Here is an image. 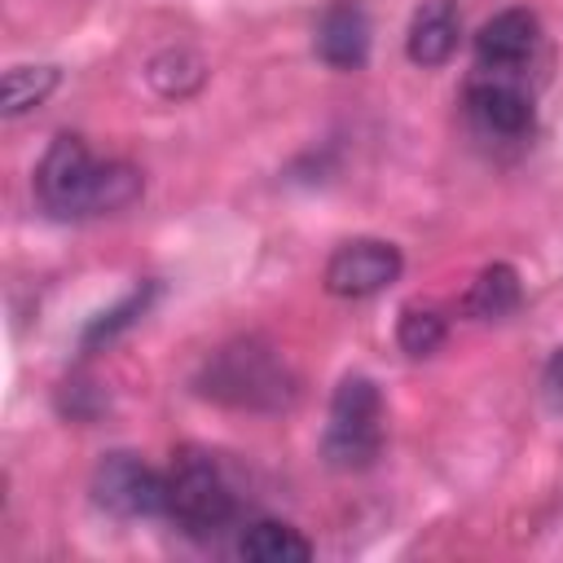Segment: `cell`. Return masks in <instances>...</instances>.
Here are the masks:
<instances>
[{"label": "cell", "instance_id": "6da1fadb", "mask_svg": "<svg viewBox=\"0 0 563 563\" xmlns=\"http://www.w3.org/2000/svg\"><path fill=\"white\" fill-rule=\"evenodd\" d=\"M145 180L123 158H97L84 136L57 132L35 167V198L57 220L114 216L141 198Z\"/></svg>", "mask_w": 563, "mask_h": 563}, {"label": "cell", "instance_id": "7a4b0ae2", "mask_svg": "<svg viewBox=\"0 0 563 563\" xmlns=\"http://www.w3.org/2000/svg\"><path fill=\"white\" fill-rule=\"evenodd\" d=\"M198 391L233 409H282L295 396V374L268 343L238 339L211 352L198 374Z\"/></svg>", "mask_w": 563, "mask_h": 563}, {"label": "cell", "instance_id": "3957f363", "mask_svg": "<svg viewBox=\"0 0 563 563\" xmlns=\"http://www.w3.org/2000/svg\"><path fill=\"white\" fill-rule=\"evenodd\" d=\"M163 515L194 541L220 537L238 515V493H233L224 466L202 449H185L167 471V510Z\"/></svg>", "mask_w": 563, "mask_h": 563}, {"label": "cell", "instance_id": "277c9868", "mask_svg": "<svg viewBox=\"0 0 563 563\" xmlns=\"http://www.w3.org/2000/svg\"><path fill=\"white\" fill-rule=\"evenodd\" d=\"M383 396L374 378L347 374L330 396V418L321 435V453L334 471H365L383 453Z\"/></svg>", "mask_w": 563, "mask_h": 563}, {"label": "cell", "instance_id": "5b68a950", "mask_svg": "<svg viewBox=\"0 0 563 563\" xmlns=\"http://www.w3.org/2000/svg\"><path fill=\"white\" fill-rule=\"evenodd\" d=\"M88 488L92 501L119 519H154L167 510V471H154L136 453H106Z\"/></svg>", "mask_w": 563, "mask_h": 563}, {"label": "cell", "instance_id": "8992f818", "mask_svg": "<svg viewBox=\"0 0 563 563\" xmlns=\"http://www.w3.org/2000/svg\"><path fill=\"white\" fill-rule=\"evenodd\" d=\"M405 268L400 246L383 242V238H352L343 246H334V255L325 260V290L339 299H369L378 290H387Z\"/></svg>", "mask_w": 563, "mask_h": 563}, {"label": "cell", "instance_id": "52a82bcc", "mask_svg": "<svg viewBox=\"0 0 563 563\" xmlns=\"http://www.w3.org/2000/svg\"><path fill=\"white\" fill-rule=\"evenodd\" d=\"M466 119L479 136H497V141H523L532 132V97L506 79V75H479L466 84Z\"/></svg>", "mask_w": 563, "mask_h": 563}, {"label": "cell", "instance_id": "ba28073f", "mask_svg": "<svg viewBox=\"0 0 563 563\" xmlns=\"http://www.w3.org/2000/svg\"><path fill=\"white\" fill-rule=\"evenodd\" d=\"M537 40H541V26H537V13L532 9H501L475 35V66L484 75L515 79L532 62Z\"/></svg>", "mask_w": 563, "mask_h": 563}, {"label": "cell", "instance_id": "9c48e42d", "mask_svg": "<svg viewBox=\"0 0 563 563\" xmlns=\"http://www.w3.org/2000/svg\"><path fill=\"white\" fill-rule=\"evenodd\" d=\"M317 53L334 70H356L369 57V18L356 0H334L325 4L317 22Z\"/></svg>", "mask_w": 563, "mask_h": 563}, {"label": "cell", "instance_id": "30bf717a", "mask_svg": "<svg viewBox=\"0 0 563 563\" xmlns=\"http://www.w3.org/2000/svg\"><path fill=\"white\" fill-rule=\"evenodd\" d=\"M457 9L453 0H422L413 9V22H409V35H405V53L413 66L431 70V66H444L457 48Z\"/></svg>", "mask_w": 563, "mask_h": 563}, {"label": "cell", "instance_id": "8fae6325", "mask_svg": "<svg viewBox=\"0 0 563 563\" xmlns=\"http://www.w3.org/2000/svg\"><path fill=\"white\" fill-rule=\"evenodd\" d=\"M238 554L255 559V563H303V559H312V541L282 519H255L242 528Z\"/></svg>", "mask_w": 563, "mask_h": 563}, {"label": "cell", "instance_id": "7c38bea8", "mask_svg": "<svg viewBox=\"0 0 563 563\" xmlns=\"http://www.w3.org/2000/svg\"><path fill=\"white\" fill-rule=\"evenodd\" d=\"M519 299H523L519 273H515L510 264H488V268L471 282V290H466L462 308H466V317H475V321H497V317L515 312V308H519Z\"/></svg>", "mask_w": 563, "mask_h": 563}, {"label": "cell", "instance_id": "4fadbf2b", "mask_svg": "<svg viewBox=\"0 0 563 563\" xmlns=\"http://www.w3.org/2000/svg\"><path fill=\"white\" fill-rule=\"evenodd\" d=\"M202 79H207V62L198 57V53H189V48H163L154 62H150V84L163 92V97H189V92H198L202 88Z\"/></svg>", "mask_w": 563, "mask_h": 563}, {"label": "cell", "instance_id": "5bb4252c", "mask_svg": "<svg viewBox=\"0 0 563 563\" xmlns=\"http://www.w3.org/2000/svg\"><path fill=\"white\" fill-rule=\"evenodd\" d=\"M57 88V66H9L4 70V114L18 119L35 110Z\"/></svg>", "mask_w": 563, "mask_h": 563}, {"label": "cell", "instance_id": "9a60e30c", "mask_svg": "<svg viewBox=\"0 0 563 563\" xmlns=\"http://www.w3.org/2000/svg\"><path fill=\"white\" fill-rule=\"evenodd\" d=\"M444 334H449V325H444V317H440L435 308H405L400 321H396V343H400V352H409V356H431V352H440Z\"/></svg>", "mask_w": 563, "mask_h": 563}, {"label": "cell", "instance_id": "2e32d148", "mask_svg": "<svg viewBox=\"0 0 563 563\" xmlns=\"http://www.w3.org/2000/svg\"><path fill=\"white\" fill-rule=\"evenodd\" d=\"M150 295H154V286H145V290H136V295H128L119 308H110V312H101L92 325H88V334H84V347H92V343H101V339H114L136 312H145V303H150Z\"/></svg>", "mask_w": 563, "mask_h": 563}, {"label": "cell", "instance_id": "e0dca14e", "mask_svg": "<svg viewBox=\"0 0 563 563\" xmlns=\"http://www.w3.org/2000/svg\"><path fill=\"white\" fill-rule=\"evenodd\" d=\"M541 391H545V405H550L554 413H563V347L550 356V365H545V374H541Z\"/></svg>", "mask_w": 563, "mask_h": 563}]
</instances>
